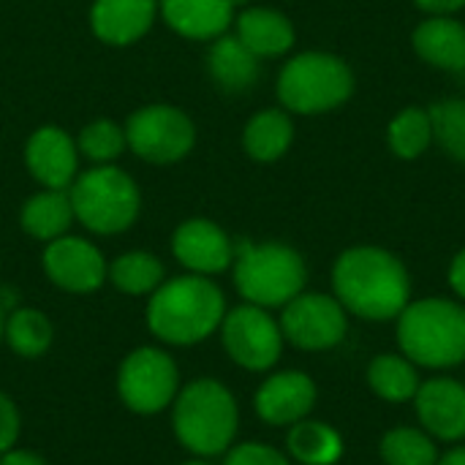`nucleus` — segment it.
I'll return each mask as SVG.
<instances>
[{"label":"nucleus","mask_w":465,"mask_h":465,"mask_svg":"<svg viewBox=\"0 0 465 465\" xmlns=\"http://www.w3.org/2000/svg\"><path fill=\"white\" fill-rule=\"evenodd\" d=\"M450 286L455 289L458 297L465 300V248L452 259V264H450Z\"/></svg>","instance_id":"35"},{"label":"nucleus","mask_w":465,"mask_h":465,"mask_svg":"<svg viewBox=\"0 0 465 465\" xmlns=\"http://www.w3.org/2000/svg\"><path fill=\"white\" fill-rule=\"evenodd\" d=\"M420 60L439 71H465V25L455 16H428L411 33Z\"/></svg>","instance_id":"17"},{"label":"nucleus","mask_w":465,"mask_h":465,"mask_svg":"<svg viewBox=\"0 0 465 465\" xmlns=\"http://www.w3.org/2000/svg\"><path fill=\"white\" fill-rule=\"evenodd\" d=\"M0 465H46L41 458H35V455H30V452H8Z\"/></svg>","instance_id":"36"},{"label":"nucleus","mask_w":465,"mask_h":465,"mask_svg":"<svg viewBox=\"0 0 465 465\" xmlns=\"http://www.w3.org/2000/svg\"><path fill=\"white\" fill-rule=\"evenodd\" d=\"M335 300L368 322H390L403 313L411 281L403 262L376 245H357L338 256L332 267Z\"/></svg>","instance_id":"1"},{"label":"nucleus","mask_w":465,"mask_h":465,"mask_svg":"<svg viewBox=\"0 0 465 465\" xmlns=\"http://www.w3.org/2000/svg\"><path fill=\"white\" fill-rule=\"evenodd\" d=\"M289 452L302 465H332L343 455V439L324 422H294Z\"/></svg>","instance_id":"26"},{"label":"nucleus","mask_w":465,"mask_h":465,"mask_svg":"<svg viewBox=\"0 0 465 465\" xmlns=\"http://www.w3.org/2000/svg\"><path fill=\"white\" fill-rule=\"evenodd\" d=\"M316 403V387L311 376L286 371L262 384L256 392V411L270 425H294L305 420V414Z\"/></svg>","instance_id":"16"},{"label":"nucleus","mask_w":465,"mask_h":465,"mask_svg":"<svg viewBox=\"0 0 465 465\" xmlns=\"http://www.w3.org/2000/svg\"><path fill=\"white\" fill-rule=\"evenodd\" d=\"M125 139L139 158L150 163H172L191 153L196 131L185 112L166 104H153L131 114Z\"/></svg>","instance_id":"8"},{"label":"nucleus","mask_w":465,"mask_h":465,"mask_svg":"<svg viewBox=\"0 0 465 465\" xmlns=\"http://www.w3.org/2000/svg\"><path fill=\"white\" fill-rule=\"evenodd\" d=\"M354 93V71L330 52H302L278 76V98L294 114H324L343 106Z\"/></svg>","instance_id":"5"},{"label":"nucleus","mask_w":465,"mask_h":465,"mask_svg":"<svg viewBox=\"0 0 465 465\" xmlns=\"http://www.w3.org/2000/svg\"><path fill=\"white\" fill-rule=\"evenodd\" d=\"M163 267L150 253H125L112 264V281L125 294H147L158 289Z\"/></svg>","instance_id":"29"},{"label":"nucleus","mask_w":465,"mask_h":465,"mask_svg":"<svg viewBox=\"0 0 465 465\" xmlns=\"http://www.w3.org/2000/svg\"><path fill=\"white\" fill-rule=\"evenodd\" d=\"M74 221V207L71 196L65 191H44L35 193L25 207H22V226L27 234L38 240H57L65 234V229Z\"/></svg>","instance_id":"23"},{"label":"nucleus","mask_w":465,"mask_h":465,"mask_svg":"<svg viewBox=\"0 0 465 465\" xmlns=\"http://www.w3.org/2000/svg\"><path fill=\"white\" fill-rule=\"evenodd\" d=\"M237 38L256 57H278L294 46V25L272 8H248L237 16Z\"/></svg>","instance_id":"20"},{"label":"nucleus","mask_w":465,"mask_h":465,"mask_svg":"<svg viewBox=\"0 0 465 465\" xmlns=\"http://www.w3.org/2000/svg\"><path fill=\"white\" fill-rule=\"evenodd\" d=\"M414 5L428 16H455L465 8V0H414Z\"/></svg>","instance_id":"34"},{"label":"nucleus","mask_w":465,"mask_h":465,"mask_svg":"<svg viewBox=\"0 0 465 465\" xmlns=\"http://www.w3.org/2000/svg\"><path fill=\"white\" fill-rule=\"evenodd\" d=\"M292 142H294V125H292L289 112H283V109H264V112L253 114L242 131L245 153L262 163L283 158L289 153Z\"/></svg>","instance_id":"21"},{"label":"nucleus","mask_w":465,"mask_h":465,"mask_svg":"<svg viewBox=\"0 0 465 465\" xmlns=\"http://www.w3.org/2000/svg\"><path fill=\"white\" fill-rule=\"evenodd\" d=\"M398 346L414 365H460L465 360V308L441 297L409 302L398 316Z\"/></svg>","instance_id":"2"},{"label":"nucleus","mask_w":465,"mask_h":465,"mask_svg":"<svg viewBox=\"0 0 465 465\" xmlns=\"http://www.w3.org/2000/svg\"><path fill=\"white\" fill-rule=\"evenodd\" d=\"M16 433H19L16 409L5 395H0V452H5L16 441Z\"/></svg>","instance_id":"33"},{"label":"nucleus","mask_w":465,"mask_h":465,"mask_svg":"<svg viewBox=\"0 0 465 465\" xmlns=\"http://www.w3.org/2000/svg\"><path fill=\"white\" fill-rule=\"evenodd\" d=\"M210 74L223 90H248L259 79V57L237 35H221L210 49Z\"/></svg>","instance_id":"22"},{"label":"nucleus","mask_w":465,"mask_h":465,"mask_svg":"<svg viewBox=\"0 0 465 465\" xmlns=\"http://www.w3.org/2000/svg\"><path fill=\"white\" fill-rule=\"evenodd\" d=\"M436 465H465V447H458V450L447 452Z\"/></svg>","instance_id":"37"},{"label":"nucleus","mask_w":465,"mask_h":465,"mask_svg":"<svg viewBox=\"0 0 465 465\" xmlns=\"http://www.w3.org/2000/svg\"><path fill=\"white\" fill-rule=\"evenodd\" d=\"M417 417L425 433L460 441L465 439V387L455 379H430L414 395Z\"/></svg>","instance_id":"13"},{"label":"nucleus","mask_w":465,"mask_h":465,"mask_svg":"<svg viewBox=\"0 0 465 465\" xmlns=\"http://www.w3.org/2000/svg\"><path fill=\"white\" fill-rule=\"evenodd\" d=\"M387 144L403 161H417L433 144L430 112L422 106H406L387 125Z\"/></svg>","instance_id":"25"},{"label":"nucleus","mask_w":465,"mask_h":465,"mask_svg":"<svg viewBox=\"0 0 465 465\" xmlns=\"http://www.w3.org/2000/svg\"><path fill=\"white\" fill-rule=\"evenodd\" d=\"M68 196L74 218L98 234H117L128 229L139 213V191L134 180L114 166H98L79 174L71 183Z\"/></svg>","instance_id":"7"},{"label":"nucleus","mask_w":465,"mask_h":465,"mask_svg":"<svg viewBox=\"0 0 465 465\" xmlns=\"http://www.w3.org/2000/svg\"><path fill=\"white\" fill-rule=\"evenodd\" d=\"M174 430L191 452H223L237 433V403L232 392L213 379L193 381L177 401Z\"/></svg>","instance_id":"6"},{"label":"nucleus","mask_w":465,"mask_h":465,"mask_svg":"<svg viewBox=\"0 0 465 465\" xmlns=\"http://www.w3.org/2000/svg\"><path fill=\"white\" fill-rule=\"evenodd\" d=\"M128 139H125V131H120L114 123L109 120H98V123H90L82 128L79 134V150L98 161V163H109L114 158H120V153L125 150Z\"/></svg>","instance_id":"31"},{"label":"nucleus","mask_w":465,"mask_h":465,"mask_svg":"<svg viewBox=\"0 0 465 465\" xmlns=\"http://www.w3.org/2000/svg\"><path fill=\"white\" fill-rule=\"evenodd\" d=\"M49 278L68 292H93L106 278L104 256L79 237H57L44 253Z\"/></svg>","instance_id":"12"},{"label":"nucleus","mask_w":465,"mask_h":465,"mask_svg":"<svg viewBox=\"0 0 465 465\" xmlns=\"http://www.w3.org/2000/svg\"><path fill=\"white\" fill-rule=\"evenodd\" d=\"M223 343L237 365L248 371H267L281 357L283 332L264 308L242 305L223 316Z\"/></svg>","instance_id":"10"},{"label":"nucleus","mask_w":465,"mask_h":465,"mask_svg":"<svg viewBox=\"0 0 465 465\" xmlns=\"http://www.w3.org/2000/svg\"><path fill=\"white\" fill-rule=\"evenodd\" d=\"M223 465H289V460L275 452L272 447L264 444H240L237 450L229 452Z\"/></svg>","instance_id":"32"},{"label":"nucleus","mask_w":465,"mask_h":465,"mask_svg":"<svg viewBox=\"0 0 465 465\" xmlns=\"http://www.w3.org/2000/svg\"><path fill=\"white\" fill-rule=\"evenodd\" d=\"M368 384L371 390L390 401V403H403L411 401L420 390V373L414 362L403 354H379L371 368H368Z\"/></svg>","instance_id":"24"},{"label":"nucleus","mask_w":465,"mask_h":465,"mask_svg":"<svg viewBox=\"0 0 465 465\" xmlns=\"http://www.w3.org/2000/svg\"><path fill=\"white\" fill-rule=\"evenodd\" d=\"M0 335H3V311H0Z\"/></svg>","instance_id":"38"},{"label":"nucleus","mask_w":465,"mask_h":465,"mask_svg":"<svg viewBox=\"0 0 465 465\" xmlns=\"http://www.w3.org/2000/svg\"><path fill=\"white\" fill-rule=\"evenodd\" d=\"M223 322V294L199 275L174 278L161 286L147 308L150 330L169 343H199Z\"/></svg>","instance_id":"3"},{"label":"nucleus","mask_w":465,"mask_h":465,"mask_svg":"<svg viewBox=\"0 0 465 465\" xmlns=\"http://www.w3.org/2000/svg\"><path fill=\"white\" fill-rule=\"evenodd\" d=\"M25 161L30 174L52 191H65L76 180V147L54 125H44L30 136Z\"/></svg>","instance_id":"15"},{"label":"nucleus","mask_w":465,"mask_h":465,"mask_svg":"<svg viewBox=\"0 0 465 465\" xmlns=\"http://www.w3.org/2000/svg\"><path fill=\"white\" fill-rule=\"evenodd\" d=\"M185 465H207V463H185Z\"/></svg>","instance_id":"39"},{"label":"nucleus","mask_w":465,"mask_h":465,"mask_svg":"<svg viewBox=\"0 0 465 465\" xmlns=\"http://www.w3.org/2000/svg\"><path fill=\"white\" fill-rule=\"evenodd\" d=\"M308 270L302 256L281 242H240L234 248V283L259 308H278L302 294Z\"/></svg>","instance_id":"4"},{"label":"nucleus","mask_w":465,"mask_h":465,"mask_svg":"<svg viewBox=\"0 0 465 465\" xmlns=\"http://www.w3.org/2000/svg\"><path fill=\"white\" fill-rule=\"evenodd\" d=\"M5 338L14 346L16 354L22 357H38L41 351H46L49 341H52V327L49 322L38 313V311H16L8 324H5Z\"/></svg>","instance_id":"30"},{"label":"nucleus","mask_w":465,"mask_h":465,"mask_svg":"<svg viewBox=\"0 0 465 465\" xmlns=\"http://www.w3.org/2000/svg\"><path fill=\"white\" fill-rule=\"evenodd\" d=\"M155 8L158 0H95L90 22L101 41L125 46L139 41L150 30Z\"/></svg>","instance_id":"18"},{"label":"nucleus","mask_w":465,"mask_h":465,"mask_svg":"<svg viewBox=\"0 0 465 465\" xmlns=\"http://www.w3.org/2000/svg\"><path fill=\"white\" fill-rule=\"evenodd\" d=\"M433 142L458 163H465V98H444L430 109Z\"/></svg>","instance_id":"28"},{"label":"nucleus","mask_w":465,"mask_h":465,"mask_svg":"<svg viewBox=\"0 0 465 465\" xmlns=\"http://www.w3.org/2000/svg\"><path fill=\"white\" fill-rule=\"evenodd\" d=\"M346 308L330 294H297L283 308L281 332L305 351H324L346 338Z\"/></svg>","instance_id":"9"},{"label":"nucleus","mask_w":465,"mask_h":465,"mask_svg":"<svg viewBox=\"0 0 465 465\" xmlns=\"http://www.w3.org/2000/svg\"><path fill=\"white\" fill-rule=\"evenodd\" d=\"M174 390L177 368L158 349H139L120 368V395L134 411H161L166 403H172Z\"/></svg>","instance_id":"11"},{"label":"nucleus","mask_w":465,"mask_h":465,"mask_svg":"<svg viewBox=\"0 0 465 465\" xmlns=\"http://www.w3.org/2000/svg\"><path fill=\"white\" fill-rule=\"evenodd\" d=\"M172 248H174V256L188 270L202 272V275L223 272L234 262V245L229 242L223 229H218L215 223L204 218L185 221L174 232Z\"/></svg>","instance_id":"14"},{"label":"nucleus","mask_w":465,"mask_h":465,"mask_svg":"<svg viewBox=\"0 0 465 465\" xmlns=\"http://www.w3.org/2000/svg\"><path fill=\"white\" fill-rule=\"evenodd\" d=\"M234 0H161L163 19L185 38H221L234 22Z\"/></svg>","instance_id":"19"},{"label":"nucleus","mask_w":465,"mask_h":465,"mask_svg":"<svg viewBox=\"0 0 465 465\" xmlns=\"http://www.w3.org/2000/svg\"><path fill=\"white\" fill-rule=\"evenodd\" d=\"M381 458L387 465H436L439 452L433 439L417 428H395L381 439Z\"/></svg>","instance_id":"27"}]
</instances>
